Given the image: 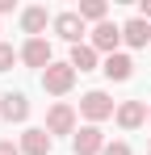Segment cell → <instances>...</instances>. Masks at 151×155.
Instances as JSON below:
<instances>
[{"instance_id":"obj_1","label":"cell","mask_w":151,"mask_h":155,"mask_svg":"<svg viewBox=\"0 0 151 155\" xmlns=\"http://www.w3.org/2000/svg\"><path fill=\"white\" fill-rule=\"evenodd\" d=\"M113 113H118V105H113L109 92H101V88H92V92L80 97V117H88V126H97V122L113 117Z\"/></svg>"},{"instance_id":"obj_2","label":"cell","mask_w":151,"mask_h":155,"mask_svg":"<svg viewBox=\"0 0 151 155\" xmlns=\"http://www.w3.org/2000/svg\"><path fill=\"white\" fill-rule=\"evenodd\" d=\"M42 88H46L50 97H67L76 88V67L72 63H50L46 71H42Z\"/></svg>"},{"instance_id":"obj_3","label":"cell","mask_w":151,"mask_h":155,"mask_svg":"<svg viewBox=\"0 0 151 155\" xmlns=\"http://www.w3.org/2000/svg\"><path fill=\"white\" fill-rule=\"evenodd\" d=\"M118 46H122V25H113V21H101V25H92V51L97 54H118Z\"/></svg>"},{"instance_id":"obj_4","label":"cell","mask_w":151,"mask_h":155,"mask_svg":"<svg viewBox=\"0 0 151 155\" xmlns=\"http://www.w3.org/2000/svg\"><path fill=\"white\" fill-rule=\"evenodd\" d=\"M21 63H25V67H38V71H46L50 63H55V54H50V42H46V38H25V46H21Z\"/></svg>"},{"instance_id":"obj_5","label":"cell","mask_w":151,"mask_h":155,"mask_svg":"<svg viewBox=\"0 0 151 155\" xmlns=\"http://www.w3.org/2000/svg\"><path fill=\"white\" fill-rule=\"evenodd\" d=\"M17 147H21V155H50V147H55V138H50L46 126H29L17 138Z\"/></svg>"},{"instance_id":"obj_6","label":"cell","mask_w":151,"mask_h":155,"mask_svg":"<svg viewBox=\"0 0 151 155\" xmlns=\"http://www.w3.org/2000/svg\"><path fill=\"white\" fill-rule=\"evenodd\" d=\"M72 151L76 155H101L105 151V134H101V126H80L72 138Z\"/></svg>"},{"instance_id":"obj_7","label":"cell","mask_w":151,"mask_h":155,"mask_svg":"<svg viewBox=\"0 0 151 155\" xmlns=\"http://www.w3.org/2000/svg\"><path fill=\"white\" fill-rule=\"evenodd\" d=\"M50 25H55V34H59L63 42L80 46V38H84V21H80V13H55Z\"/></svg>"},{"instance_id":"obj_8","label":"cell","mask_w":151,"mask_h":155,"mask_svg":"<svg viewBox=\"0 0 151 155\" xmlns=\"http://www.w3.org/2000/svg\"><path fill=\"white\" fill-rule=\"evenodd\" d=\"M46 130H50V138L55 134H76V109L72 105H50V113H46Z\"/></svg>"},{"instance_id":"obj_9","label":"cell","mask_w":151,"mask_h":155,"mask_svg":"<svg viewBox=\"0 0 151 155\" xmlns=\"http://www.w3.org/2000/svg\"><path fill=\"white\" fill-rule=\"evenodd\" d=\"M0 117L13 126V122H25L29 117V101H25V92H4L0 97Z\"/></svg>"},{"instance_id":"obj_10","label":"cell","mask_w":151,"mask_h":155,"mask_svg":"<svg viewBox=\"0 0 151 155\" xmlns=\"http://www.w3.org/2000/svg\"><path fill=\"white\" fill-rule=\"evenodd\" d=\"M113 122H118L122 130H139L143 122H147V105L143 101H122L118 113H113Z\"/></svg>"},{"instance_id":"obj_11","label":"cell","mask_w":151,"mask_h":155,"mask_svg":"<svg viewBox=\"0 0 151 155\" xmlns=\"http://www.w3.org/2000/svg\"><path fill=\"white\" fill-rule=\"evenodd\" d=\"M101 71H105L109 80H118V84H122V80H130V76H134V59L118 51V54H109V59L101 63Z\"/></svg>"},{"instance_id":"obj_12","label":"cell","mask_w":151,"mask_h":155,"mask_svg":"<svg viewBox=\"0 0 151 155\" xmlns=\"http://www.w3.org/2000/svg\"><path fill=\"white\" fill-rule=\"evenodd\" d=\"M122 42H126V46H147V42H151V21L130 17V21L122 25Z\"/></svg>"},{"instance_id":"obj_13","label":"cell","mask_w":151,"mask_h":155,"mask_svg":"<svg viewBox=\"0 0 151 155\" xmlns=\"http://www.w3.org/2000/svg\"><path fill=\"white\" fill-rule=\"evenodd\" d=\"M97 59L101 54L92 51V42H80V46H72V59L67 63L76 67V76H84V71H97Z\"/></svg>"},{"instance_id":"obj_14","label":"cell","mask_w":151,"mask_h":155,"mask_svg":"<svg viewBox=\"0 0 151 155\" xmlns=\"http://www.w3.org/2000/svg\"><path fill=\"white\" fill-rule=\"evenodd\" d=\"M21 29L29 34V38H42V29H46V8H42V4L25 8V13H21Z\"/></svg>"},{"instance_id":"obj_15","label":"cell","mask_w":151,"mask_h":155,"mask_svg":"<svg viewBox=\"0 0 151 155\" xmlns=\"http://www.w3.org/2000/svg\"><path fill=\"white\" fill-rule=\"evenodd\" d=\"M76 13H80V21H97V25H101V21H105V13H109V4H105V0H84Z\"/></svg>"},{"instance_id":"obj_16","label":"cell","mask_w":151,"mask_h":155,"mask_svg":"<svg viewBox=\"0 0 151 155\" xmlns=\"http://www.w3.org/2000/svg\"><path fill=\"white\" fill-rule=\"evenodd\" d=\"M17 59H21V51H13V42H0V71H8Z\"/></svg>"},{"instance_id":"obj_17","label":"cell","mask_w":151,"mask_h":155,"mask_svg":"<svg viewBox=\"0 0 151 155\" xmlns=\"http://www.w3.org/2000/svg\"><path fill=\"white\" fill-rule=\"evenodd\" d=\"M101 155H130V143H105Z\"/></svg>"},{"instance_id":"obj_18","label":"cell","mask_w":151,"mask_h":155,"mask_svg":"<svg viewBox=\"0 0 151 155\" xmlns=\"http://www.w3.org/2000/svg\"><path fill=\"white\" fill-rule=\"evenodd\" d=\"M0 155H21V147H17L13 138H0Z\"/></svg>"},{"instance_id":"obj_19","label":"cell","mask_w":151,"mask_h":155,"mask_svg":"<svg viewBox=\"0 0 151 155\" xmlns=\"http://www.w3.org/2000/svg\"><path fill=\"white\" fill-rule=\"evenodd\" d=\"M139 17H143V21H151V0H139Z\"/></svg>"},{"instance_id":"obj_20","label":"cell","mask_w":151,"mask_h":155,"mask_svg":"<svg viewBox=\"0 0 151 155\" xmlns=\"http://www.w3.org/2000/svg\"><path fill=\"white\" fill-rule=\"evenodd\" d=\"M4 13H13V0H0V17H4Z\"/></svg>"},{"instance_id":"obj_21","label":"cell","mask_w":151,"mask_h":155,"mask_svg":"<svg viewBox=\"0 0 151 155\" xmlns=\"http://www.w3.org/2000/svg\"><path fill=\"white\" fill-rule=\"evenodd\" d=\"M147 122H151V101H147Z\"/></svg>"}]
</instances>
